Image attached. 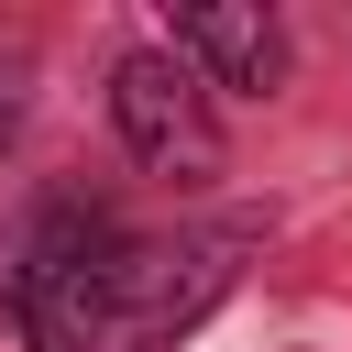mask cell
Listing matches in <instances>:
<instances>
[{
    "mask_svg": "<svg viewBox=\"0 0 352 352\" xmlns=\"http://www.w3.org/2000/svg\"><path fill=\"white\" fill-rule=\"evenodd\" d=\"M220 275H231L220 242H121L99 220H55L11 264V297L33 352H154L220 297Z\"/></svg>",
    "mask_w": 352,
    "mask_h": 352,
    "instance_id": "obj_1",
    "label": "cell"
},
{
    "mask_svg": "<svg viewBox=\"0 0 352 352\" xmlns=\"http://www.w3.org/2000/svg\"><path fill=\"white\" fill-rule=\"evenodd\" d=\"M110 121H121L132 165H154V176H209V165H220L209 77H198L187 55H165V44H132V55L110 66Z\"/></svg>",
    "mask_w": 352,
    "mask_h": 352,
    "instance_id": "obj_2",
    "label": "cell"
},
{
    "mask_svg": "<svg viewBox=\"0 0 352 352\" xmlns=\"http://www.w3.org/2000/svg\"><path fill=\"white\" fill-rule=\"evenodd\" d=\"M176 55L209 66V88H275L286 33H275L264 11H176Z\"/></svg>",
    "mask_w": 352,
    "mask_h": 352,
    "instance_id": "obj_3",
    "label": "cell"
},
{
    "mask_svg": "<svg viewBox=\"0 0 352 352\" xmlns=\"http://www.w3.org/2000/svg\"><path fill=\"white\" fill-rule=\"evenodd\" d=\"M11 121H22V88H11V66H0V143H11Z\"/></svg>",
    "mask_w": 352,
    "mask_h": 352,
    "instance_id": "obj_4",
    "label": "cell"
}]
</instances>
